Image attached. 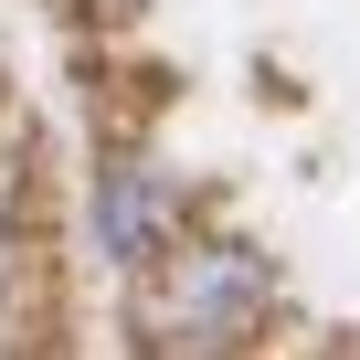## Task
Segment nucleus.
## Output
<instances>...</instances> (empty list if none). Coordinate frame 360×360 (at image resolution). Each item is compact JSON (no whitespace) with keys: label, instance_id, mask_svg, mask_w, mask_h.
Masks as SVG:
<instances>
[{"label":"nucleus","instance_id":"2","mask_svg":"<svg viewBox=\"0 0 360 360\" xmlns=\"http://www.w3.org/2000/svg\"><path fill=\"white\" fill-rule=\"evenodd\" d=\"M169 223H180V191H169L159 169L117 159V169L96 180V244H106V265H148V255H169Z\"/></svg>","mask_w":360,"mask_h":360},{"label":"nucleus","instance_id":"1","mask_svg":"<svg viewBox=\"0 0 360 360\" xmlns=\"http://www.w3.org/2000/svg\"><path fill=\"white\" fill-rule=\"evenodd\" d=\"M255 318H265V265L244 244H191L169 297H159V339H180V349H223Z\"/></svg>","mask_w":360,"mask_h":360}]
</instances>
